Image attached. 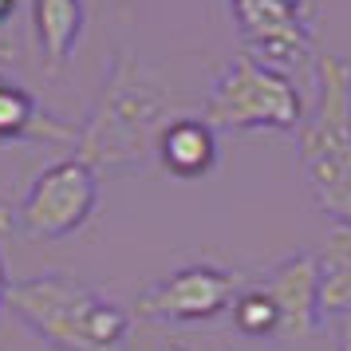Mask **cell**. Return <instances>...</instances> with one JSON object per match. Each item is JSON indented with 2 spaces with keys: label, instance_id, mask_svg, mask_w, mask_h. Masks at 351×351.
<instances>
[{
  "label": "cell",
  "instance_id": "obj_1",
  "mask_svg": "<svg viewBox=\"0 0 351 351\" xmlns=\"http://www.w3.org/2000/svg\"><path fill=\"white\" fill-rule=\"evenodd\" d=\"M174 119V91L134 51H119L91 123L75 138V158L91 170H134L154 158L162 127Z\"/></svg>",
  "mask_w": 351,
  "mask_h": 351
},
{
  "label": "cell",
  "instance_id": "obj_2",
  "mask_svg": "<svg viewBox=\"0 0 351 351\" xmlns=\"http://www.w3.org/2000/svg\"><path fill=\"white\" fill-rule=\"evenodd\" d=\"M4 312L51 351H123L130 335L127 308L64 272L16 280L8 288Z\"/></svg>",
  "mask_w": 351,
  "mask_h": 351
},
{
  "label": "cell",
  "instance_id": "obj_3",
  "mask_svg": "<svg viewBox=\"0 0 351 351\" xmlns=\"http://www.w3.org/2000/svg\"><path fill=\"white\" fill-rule=\"evenodd\" d=\"M316 99L296 127L300 166L316 206L351 229V64L343 56H316Z\"/></svg>",
  "mask_w": 351,
  "mask_h": 351
},
{
  "label": "cell",
  "instance_id": "obj_4",
  "mask_svg": "<svg viewBox=\"0 0 351 351\" xmlns=\"http://www.w3.org/2000/svg\"><path fill=\"white\" fill-rule=\"evenodd\" d=\"M202 119L213 130H296L304 119V95L285 71L237 56L209 83Z\"/></svg>",
  "mask_w": 351,
  "mask_h": 351
},
{
  "label": "cell",
  "instance_id": "obj_5",
  "mask_svg": "<svg viewBox=\"0 0 351 351\" xmlns=\"http://www.w3.org/2000/svg\"><path fill=\"white\" fill-rule=\"evenodd\" d=\"M99 209V174L83 158H60L32 178L16 209V225L32 241H60L80 233Z\"/></svg>",
  "mask_w": 351,
  "mask_h": 351
},
{
  "label": "cell",
  "instance_id": "obj_6",
  "mask_svg": "<svg viewBox=\"0 0 351 351\" xmlns=\"http://www.w3.org/2000/svg\"><path fill=\"white\" fill-rule=\"evenodd\" d=\"M237 292V272L221 265H182L170 276L150 280L134 312L154 324H206L229 312Z\"/></svg>",
  "mask_w": 351,
  "mask_h": 351
},
{
  "label": "cell",
  "instance_id": "obj_7",
  "mask_svg": "<svg viewBox=\"0 0 351 351\" xmlns=\"http://www.w3.org/2000/svg\"><path fill=\"white\" fill-rule=\"evenodd\" d=\"M229 12L241 32L245 56H253L285 75L292 67L316 60L312 24H304L285 0H229Z\"/></svg>",
  "mask_w": 351,
  "mask_h": 351
},
{
  "label": "cell",
  "instance_id": "obj_8",
  "mask_svg": "<svg viewBox=\"0 0 351 351\" xmlns=\"http://www.w3.org/2000/svg\"><path fill=\"white\" fill-rule=\"evenodd\" d=\"M261 288H265V296L272 300L276 319H280L276 339H308L324 328L316 253H288L280 265L269 269Z\"/></svg>",
  "mask_w": 351,
  "mask_h": 351
},
{
  "label": "cell",
  "instance_id": "obj_9",
  "mask_svg": "<svg viewBox=\"0 0 351 351\" xmlns=\"http://www.w3.org/2000/svg\"><path fill=\"white\" fill-rule=\"evenodd\" d=\"M154 158L162 170L182 182H197V178L213 174V166L221 158L217 150V130L209 127L202 114H174L162 127L158 143H154Z\"/></svg>",
  "mask_w": 351,
  "mask_h": 351
},
{
  "label": "cell",
  "instance_id": "obj_10",
  "mask_svg": "<svg viewBox=\"0 0 351 351\" xmlns=\"http://www.w3.org/2000/svg\"><path fill=\"white\" fill-rule=\"evenodd\" d=\"M80 127L51 119L24 87L0 75V143H56L75 146Z\"/></svg>",
  "mask_w": 351,
  "mask_h": 351
},
{
  "label": "cell",
  "instance_id": "obj_11",
  "mask_svg": "<svg viewBox=\"0 0 351 351\" xmlns=\"http://www.w3.org/2000/svg\"><path fill=\"white\" fill-rule=\"evenodd\" d=\"M32 20H36V40H40V51H44V64L48 71H60V67L71 60V51L83 36V0H36L32 4Z\"/></svg>",
  "mask_w": 351,
  "mask_h": 351
},
{
  "label": "cell",
  "instance_id": "obj_12",
  "mask_svg": "<svg viewBox=\"0 0 351 351\" xmlns=\"http://www.w3.org/2000/svg\"><path fill=\"white\" fill-rule=\"evenodd\" d=\"M229 312H233V328L241 335H249V339H276V332H280L276 308L265 296V288H245V292H237L233 304H229Z\"/></svg>",
  "mask_w": 351,
  "mask_h": 351
},
{
  "label": "cell",
  "instance_id": "obj_13",
  "mask_svg": "<svg viewBox=\"0 0 351 351\" xmlns=\"http://www.w3.org/2000/svg\"><path fill=\"white\" fill-rule=\"evenodd\" d=\"M332 335H335V351H351V312L332 316Z\"/></svg>",
  "mask_w": 351,
  "mask_h": 351
},
{
  "label": "cell",
  "instance_id": "obj_14",
  "mask_svg": "<svg viewBox=\"0 0 351 351\" xmlns=\"http://www.w3.org/2000/svg\"><path fill=\"white\" fill-rule=\"evenodd\" d=\"M285 4L304 20V24H312V20H316V4H319V0H285Z\"/></svg>",
  "mask_w": 351,
  "mask_h": 351
},
{
  "label": "cell",
  "instance_id": "obj_15",
  "mask_svg": "<svg viewBox=\"0 0 351 351\" xmlns=\"http://www.w3.org/2000/svg\"><path fill=\"white\" fill-rule=\"evenodd\" d=\"M8 288H12V280H8V269H4V256H0V312H4V300H8Z\"/></svg>",
  "mask_w": 351,
  "mask_h": 351
},
{
  "label": "cell",
  "instance_id": "obj_16",
  "mask_svg": "<svg viewBox=\"0 0 351 351\" xmlns=\"http://www.w3.org/2000/svg\"><path fill=\"white\" fill-rule=\"evenodd\" d=\"M16 16V0H0V28Z\"/></svg>",
  "mask_w": 351,
  "mask_h": 351
},
{
  "label": "cell",
  "instance_id": "obj_17",
  "mask_svg": "<svg viewBox=\"0 0 351 351\" xmlns=\"http://www.w3.org/2000/svg\"><path fill=\"white\" fill-rule=\"evenodd\" d=\"M166 351H186V348H166Z\"/></svg>",
  "mask_w": 351,
  "mask_h": 351
}]
</instances>
